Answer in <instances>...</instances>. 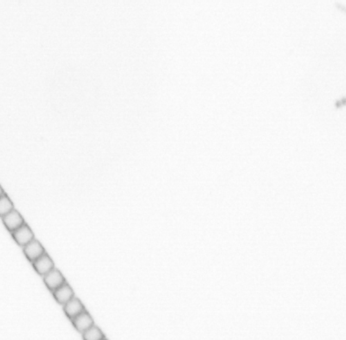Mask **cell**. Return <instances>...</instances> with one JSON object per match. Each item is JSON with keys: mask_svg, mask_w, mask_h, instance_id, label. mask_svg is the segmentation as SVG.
<instances>
[{"mask_svg": "<svg viewBox=\"0 0 346 340\" xmlns=\"http://www.w3.org/2000/svg\"><path fill=\"white\" fill-rule=\"evenodd\" d=\"M12 236L15 239V242L22 248L29 244L30 242H33L34 239L33 231L26 223L23 224L22 226L18 228L17 230H15L14 232H12Z\"/></svg>", "mask_w": 346, "mask_h": 340, "instance_id": "1", "label": "cell"}, {"mask_svg": "<svg viewBox=\"0 0 346 340\" xmlns=\"http://www.w3.org/2000/svg\"><path fill=\"white\" fill-rule=\"evenodd\" d=\"M43 278H44L45 286L52 293L66 283V280L63 274L61 273V271L56 268L49 272L48 274H45Z\"/></svg>", "mask_w": 346, "mask_h": 340, "instance_id": "2", "label": "cell"}, {"mask_svg": "<svg viewBox=\"0 0 346 340\" xmlns=\"http://www.w3.org/2000/svg\"><path fill=\"white\" fill-rule=\"evenodd\" d=\"M24 253L26 255V258L29 260L31 263L34 262L35 260L38 259L40 256H43L45 253V249L40 242L37 239H33V242H30L29 244L25 246L23 248Z\"/></svg>", "mask_w": 346, "mask_h": 340, "instance_id": "3", "label": "cell"}, {"mask_svg": "<svg viewBox=\"0 0 346 340\" xmlns=\"http://www.w3.org/2000/svg\"><path fill=\"white\" fill-rule=\"evenodd\" d=\"M32 264L33 268L41 276H45V274H48L49 272L55 268L53 261L46 252Z\"/></svg>", "mask_w": 346, "mask_h": 340, "instance_id": "4", "label": "cell"}, {"mask_svg": "<svg viewBox=\"0 0 346 340\" xmlns=\"http://www.w3.org/2000/svg\"><path fill=\"white\" fill-rule=\"evenodd\" d=\"M2 221H3V223H4L6 228L11 233L22 226L23 224H25V221L23 219L22 215L15 209L12 212H9L8 214L4 216L2 218Z\"/></svg>", "mask_w": 346, "mask_h": 340, "instance_id": "5", "label": "cell"}, {"mask_svg": "<svg viewBox=\"0 0 346 340\" xmlns=\"http://www.w3.org/2000/svg\"><path fill=\"white\" fill-rule=\"evenodd\" d=\"M71 322L73 324L74 328L77 329L79 332L84 333L86 330H88L89 328H91L94 324V319H93L91 315L89 314L88 311L85 310L82 313L77 316L76 318L71 319Z\"/></svg>", "mask_w": 346, "mask_h": 340, "instance_id": "6", "label": "cell"}, {"mask_svg": "<svg viewBox=\"0 0 346 340\" xmlns=\"http://www.w3.org/2000/svg\"><path fill=\"white\" fill-rule=\"evenodd\" d=\"M63 310L67 317L71 321L82 313L86 309L83 304L81 303V301L77 297L74 296L70 302H68L65 305H63Z\"/></svg>", "mask_w": 346, "mask_h": 340, "instance_id": "7", "label": "cell"}, {"mask_svg": "<svg viewBox=\"0 0 346 340\" xmlns=\"http://www.w3.org/2000/svg\"><path fill=\"white\" fill-rule=\"evenodd\" d=\"M52 294L55 298L56 302L61 305H65L68 302H70L75 296L73 290L67 282L58 289L53 291Z\"/></svg>", "mask_w": 346, "mask_h": 340, "instance_id": "8", "label": "cell"}, {"mask_svg": "<svg viewBox=\"0 0 346 340\" xmlns=\"http://www.w3.org/2000/svg\"><path fill=\"white\" fill-rule=\"evenodd\" d=\"M83 340H103L105 337L102 330L96 325H93L84 333H82Z\"/></svg>", "mask_w": 346, "mask_h": 340, "instance_id": "9", "label": "cell"}, {"mask_svg": "<svg viewBox=\"0 0 346 340\" xmlns=\"http://www.w3.org/2000/svg\"><path fill=\"white\" fill-rule=\"evenodd\" d=\"M14 209H15L14 205L7 194H5L0 197V217L3 218L4 216L12 212Z\"/></svg>", "mask_w": 346, "mask_h": 340, "instance_id": "10", "label": "cell"}, {"mask_svg": "<svg viewBox=\"0 0 346 340\" xmlns=\"http://www.w3.org/2000/svg\"><path fill=\"white\" fill-rule=\"evenodd\" d=\"M5 193H4V190H3V188L1 187V186H0V197L2 196V195H4Z\"/></svg>", "mask_w": 346, "mask_h": 340, "instance_id": "11", "label": "cell"}, {"mask_svg": "<svg viewBox=\"0 0 346 340\" xmlns=\"http://www.w3.org/2000/svg\"><path fill=\"white\" fill-rule=\"evenodd\" d=\"M103 340H107V339H106V338H104V339H103Z\"/></svg>", "mask_w": 346, "mask_h": 340, "instance_id": "12", "label": "cell"}]
</instances>
